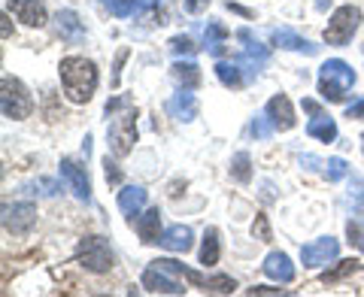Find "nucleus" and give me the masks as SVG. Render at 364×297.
Instances as JSON below:
<instances>
[{
    "mask_svg": "<svg viewBox=\"0 0 364 297\" xmlns=\"http://www.w3.org/2000/svg\"><path fill=\"white\" fill-rule=\"evenodd\" d=\"M61 85H64V94L73 100V104H88L95 97V88H97V67L95 61L88 58H79V55H70V58L61 61Z\"/></svg>",
    "mask_w": 364,
    "mask_h": 297,
    "instance_id": "1",
    "label": "nucleus"
},
{
    "mask_svg": "<svg viewBox=\"0 0 364 297\" xmlns=\"http://www.w3.org/2000/svg\"><path fill=\"white\" fill-rule=\"evenodd\" d=\"M355 85V70L340 61V58H331L318 67V94H322L328 104H343L346 100V91Z\"/></svg>",
    "mask_w": 364,
    "mask_h": 297,
    "instance_id": "2",
    "label": "nucleus"
},
{
    "mask_svg": "<svg viewBox=\"0 0 364 297\" xmlns=\"http://www.w3.org/2000/svg\"><path fill=\"white\" fill-rule=\"evenodd\" d=\"M0 109H4V116L13 119V122L28 119L33 112V97L21 79L4 76V82H0Z\"/></svg>",
    "mask_w": 364,
    "mask_h": 297,
    "instance_id": "3",
    "label": "nucleus"
},
{
    "mask_svg": "<svg viewBox=\"0 0 364 297\" xmlns=\"http://www.w3.org/2000/svg\"><path fill=\"white\" fill-rule=\"evenodd\" d=\"M116 116V112H112ZM107 146H109V152L116 155V158H124V155H131V148L136 143V109L131 107H124L122 116H116L109 122V128H107Z\"/></svg>",
    "mask_w": 364,
    "mask_h": 297,
    "instance_id": "4",
    "label": "nucleus"
},
{
    "mask_svg": "<svg viewBox=\"0 0 364 297\" xmlns=\"http://www.w3.org/2000/svg\"><path fill=\"white\" fill-rule=\"evenodd\" d=\"M358 25H361L358 6H340V9H334V16L328 18V28H325V43L328 45H346L352 37H355Z\"/></svg>",
    "mask_w": 364,
    "mask_h": 297,
    "instance_id": "5",
    "label": "nucleus"
},
{
    "mask_svg": "<svg viewBox=\"0 0 364 297\" xmlns=\"http://www.w3.org/2000/svg\"><path fill=\"white\" fill-rule=\"evenodd\" d=\"M76 258L82 261V267L91 273H107L112 270V249L104 237H82L79 239V249H76Z\"/></svg>",
    "mask_w": 364,
    "mask_h": 297,
    "instance_id": "6",
    "label": "nucleus"
},
{
    "mask_svg": "<svg viewBox=\"0 0 364 297\" xmlns=\"http://www.w3.org/2000/svg\"><path fill=\"white\" fill-rule=\"evenodd\" d=\"M337 252H340V243L334 237H318L313 243L301 246V261H304V267H322L328 261H334Z\"/></svg>",
    "mask_w": 364,
    "mask_h": 297,
    "instance_id": "7",
    "label": "nucleus"
},
{
    "mask_svg": "<svg viewBox=\"0 0 364 297\" xmlns=\"http://www.w3.org/2000/svg\"><path fill=\"white\" fill-rule=\"evenodd\" d=\"M33 225H37V207H33V203L4 207V227L9 234H28Z\"/></svg>",
    "mask_w": 364,
    "mask_h": 297,
    "instance_id": "8",
    "label": "nucleus"
},
{
    "mask_svg": "<svg viewBox=\"0 0 364 297\" xmlns=\"http://www.w3.org/2000/svg\"><path fill=\"white\" fill-rule=\"evenodd\" d=\"M264 112L270 116V122H273V128L277 131H291L294 128V107H291V100L286 97V94H273L270 100H267V107H264Z\"/></svg>",
    "mask_w": 364,
    "mask_h": 297,
    "instance_id": "9",
    "label": "nucleus"
},
{
    "mask_svg": "<svg viewBox=\"0 0 364 297\" xmlns=\"http://www.w3.org/2000/svg\"><path fill=\"white\" fill-rule=\"evenodd\" d=\"M173 276V273H170ZM167 276V270H161L158 264H152V267H146V273H143V288L146 291H155V294H186V288L176 282V279H170Z\"/></svg>",
    "mask_w": 364,
    "mask_h": 297,
    "instance_id": "10",
    "label": "nucleus"
},
{
    "mask_svg": "<svg viewBox=\"0 0 364 297\" xmlns=\"http://www.w3.org/2000/svg\"><path fill=\"white\" fill-rule=\"evenodd\" d=\"M61 176L70 182V188L73 194L82 203H91V182H88V173H85V167H79L73 158H64L61 161Z\"/></svg>",
    "mask_w": 364,
    "mask_h": 297,
    "instance_id": "11",
    "label": "nucleus"
},
{
    "mask_svg": "<svg viewBox=\"0 0 364 297\" xmlns=\"http://www.w3.org/2000/svg\"><path fill=\"white\" fill-rule=\"evenodd\" d=\"M198 97L191 94L188 88H179L173 97L167 100V112H170V119H176V122H195L198 119Z\"/></svg>",
    "mask_w": 364,
    "mask_h": 297,
    "instance_id": "12",
    "label": "nucleus"
},
{
    "mask_svg": "<svg viewBox=\"0 0 364 297\" xmlns=\"http://www.w3.org/2000/svg\"><path fill=\"white\" fill-rule=\"evenodd\" d=\"M6 9H13L18 21H25L31 28L46 25V4L43 0H6Z\"/></svg>",
    "mask_w": 364,
    "mask_h": 297,
    "instance_id": "13",
    "label": "nucleus"
},
{
    "mask_svg": "<svg viewBox=\"0 0 364 297\" xmlns=\"http://www.w3.org/2000/svg\"><path fill=\"white\" fill-rule=\"evenodd\" d=\"M273 45H279V49H289V52H304V55H318V45H313L306 37L301 33H294L291 28H277L270 33Z\"/></svg>",
    "mask_w": 364,
    "mask_h": 297,
    "instance_id": "14",
    "label": "nucleus"
},
{
    "mask_svg": "<svg viewBox=\"0 0 364 297\" xmlns=\"http://www.w3.org/2000/svg\"><path fill=\"white\" fill-rule=\"evenodd\" d=\"M161 246L167 249V252H182L186 255L191 246H195V234H191L188 225H173L167 227V231L161 234Z\"/></svg>",
    "mask_w": 364,
    "mask_h": 297,
    "instance_id": "15",
    "label": "nucleus"
},
{
    "mask_svg": "<svg viewBox=\"0 0 364 297\" xmlns=\"http://www.w3.org/2000/svg\"><path fill=\"white\" fill-rule=\"evenodd\" d=\"M261 270H264V276L277 279V282H291L294 279V264H291V258L286 252H270L264 258V264H261Z\"/></svg>",
    "mask_w": 364,
    "mask_h": 297,
    "instance_id": "16",
    "label": "nucleus"
},
{
    "mask_svg": "<svg viewBox=\"0 0 364 297\" xmlns=\"http://www.w3.org/2000/svg\"><path fill=\"white\" fill-rule=\"evenodd\" d=\"M146 198H149V191H146L143 185H124L119 191V210L134 222V215L146 207Z\"/></svg>",
    "mask_w": 364,
    "mask_h": 297,
    "instance_id": "17",
    "label": "nucleus"
},
{
    "mask_svg": "<svg viewBox=\"0 0 364 297\" xmlns=\"http://www.w3.org/2000/svg\"><path fill=\"white\" fill-rule=\"evenodd\" d=\"M158 231H161V210H146L140 219H136V234H140V239L146 246L149 243H161V237H158Z\"/></svg>",
    "mask_w": 364,
    "mask_h": 297,
    "instance_id": "18",
    "label": "nucleus"
},
{
    "mask_svg": "<svg viewBox=\"0 0 364 297\" xmlns=\"http://www.w3.org/2000/svg\"><path fill=\"white\" fill-rule=\"evenodd\" d=\"M306 134L316 136V140H322V143H334L337 140V124H334L331 116H325V112L318 109V112H313L310 124H306Z\"/></svg>",
    "mask_w": 364,
    "mask_h": 297,
    "instance_id": "19",
    "label": "nucleus"
},
{
    "mask_svg": "<svg viewBox=\"0 0 364 297\" xmlns=\"http://www.w3.org/2000/svg\"><path fill=\"white\" fill-rule=\"evenodd\" d=\"M55 21H58V31H61L64 40L79 43L85 37V28H82V21H79V16L73 13V9H61V13L55 16Z\"/></svg>",
    "mask_w": 364,
    "mask_h": 297,
    "instance_id": "20",
    "label": "nucleus"
},
{
    "mask_svg": "<svg viewBox=\"0 0 364 297\" xmlns=\"http://www.w3.org/2000/svg\"><path fill=\"white\" fill-rule=\"evenodd\" d=\"M215 76H219V82L225 88H243L246 85V73L237 61H219L215 64Z\"/></svg>",
    "mask_w": 364,
    "mask_h": 297,
    "instance_id": "21",
    "label": "nucleus"
},
{
    "mask_svg": "<svg viewBox=\"0 0 364 297\" xmlns=\"http://www.w3.org/2000/svg\"><path fill=\"white\" fill-rule=\"evenodd\" d=\"M222 258V246H219V231L215 227H207L203 234V243H200V264L203 267H215Z\"/></svg>",
    "mask_w": 364,
    "mask_h": 297,
    "instance_id": "22",
    "label": "nucleus"
},
{
    "mask_svg": "<svg viewBox=\"0 0 364 297\" xmlns=\"http://www.w3.org/2000/svg\"><path fill=\"white\" fill-rule=\"evenodd\" d=\"M170 76H173L182 88H195V85H200V67H198V64H191V61H176L173 67H170Z\"/></svg>",
    "mask_w": 364,
    "mask_h": 297,
    "instance_id": "23",
    "label": "nucleus"
},
{
    "mask_svg": "<svg viewBox=\"0 0 364 297\" xmlns=\"http://www.w3.org/2000/svg\"><path fill=\"white\" fill-rule=\"evenodd\" d=\"M225 40H228V28L219 25V21H210L207 31H203V45L210 49V55H215V58H222L225 52Z\"/></svg>",
    "mask_w": 364,
    "mask_h": 297,
    "instance_id": "24",
    "label": "nucleus"
},
{
    "mask_svg": "<svg viewBox=\"0 0 364 297\" xmlns=\"http://www.w3.org/2000/svg\"><path fill=\"white\" fill-rule=\"evenodd\" d=\"M112 16H119V18H128V16H134L136 9L143 6V0H100Z\"/></svg>",
    "mask_w": 364,
    "mask_h": 297,
    "instance_id": "25",
    "label": "nucleus"
},
{
    "mask_svg": "<svg viewBox=\"0 0 364 297\" xmlns=\"http://www.w3.org/2000/svg\"><path fill=\"white\" fill-rule=\"evenodd\" d=\"M358 267H361V264H358L355 258L340 261V267H334V270H325V273H322V282H325V285H334V282H340L343 276H349V273H355Z\"/></svg>",
    "mask_w": 364,
    "mask_h": 297,
    "instance_id": "26",
    "label": "nucleus"
},
{
    "mask_svg": "<svg viewBox=\"0 0 364 297\" xmlns=\"http://www.w3.org/2000/svg\"><path fill=\"white\" fill-rule=\"evenodd\" d=\"M273 131H277V128H273V122H270L267 112H264V116H255L252 124H249V134H252L255 140H270Z\"/></svg>",
    "mask_w": 364,
    "mask_h": 297,
    "instance_id": "27",
    "label": "nucleus"
},
{
    "mask_svg": "<svg viewBox=\"0 0 364 297\" xmlns=\"http://www.w3.org/2000/svg\"><path fill=\"white\" fill-rule=\"evenodd\" d=\"M249 164H252V161H249V155L246 152H237L234 161H231V176L237 182H249V179H252V170H249Z\"/></svg>",
    "mask_w": 364,
    "mask_h": 297,
    "instance_id": "28",
    "label": "nucleus"
},
{
    "mask_svg": "<svg viewBox=\"0 0 364 297\" xmlns=\"http://www.w3.org/2000/svg\"><path fill=\"white\" fill-rule=\"evenodd\" d=\"M322 173H325V179H328V182H340V179H346V173H349V164L343 161V158H328Z\"/></svg>",
    "mask_w": 364,
    "mask_h": 297,
    "instance_id": "29",
    "label": "nucleus"
},
{
    "mask_svg": "<svg viewBox=\"0 0 364 297\" xmlns=\"http://www.w3.org/2000/svg\"><path fill=\"white\" fill-rule=\"evenodd\" d=\"M234 288H237V282L231 276H213L203 285V291H213V294H231Z\"/></svg>",
    "mask_w": 364,
    "mask_h": 297,
    "instance_id": "30",
    "label": "nucleus"
},
{
    "mask_svg": "<svg viewBox=\"0 0 364 297\" xmlns=\"http://www.w3.org/2000/svg\"><path fill=\"white\" fill-rule=\"evenodd\" d=\"M170 52H173V55H195L198 45H195V40H191V37H173V40H170Z\"/></svg>",
    "mask_w": 364,
    "mask_h": 297,
    "instance_id": "31",
    "label": "nucleus"
},
{
    "mask_svg": "<svg viewBox=\"0 0 364 297\" xmlns=\"http://www.w3.org/2000/svg\"><path fill=\"white\" fill-rule=\"evenodd\" d=\"M346 237H349V243H355L361 252H364V234H361V222H349L346 225Z\"/></svg>",
    "mask_w": 364,
    "mask_h": 297,
    "instance_id": "32",
    "label": "nucleus"
},
{
    "mask_svg": "<svg viewBox=\"0 0 364 297\" xmlns=\"http://www.w3.org/2000/svg\"><path fill=\"white\" fill-rule=\"evenodd\" d=\"M104 173H107L109 185H119V182H122V170H119L116 161H109V155H107V161H104Z\"/></svg>",
    "mask_w": 364,
    "mask_h": 297,
    "instance_id": "33",
    "label": "nucleus"
},
{
    "mask_svg": "<svg viewBox=\"0 0 364 297\" xmlns=\"http://www.w3.org/2000/svg\"><path fill=\"white\" fill-rule=\"evenodd\" d=\"M252 234H258L261 239H270V225H267V215H258L255 225H252Z\"/></svg>",
    "mask_w": 364,
    "mask_h": 297,
    "instance_id": "34",
    "label": "nucleus"
},
{
    "mask_svg": "<svg viewBox=\"0 0 364 297\" xmlns=\"http://www.w3.org/2000/svg\"><path fill=\"white\" fill-rule=\"evenodd\" d=\"M346 116L355 119V122H364V100H355V104L346 107Z\"/></svg>",
    "mask_w": 364,
    "mask_h": 297,
    "instance_id": "35",
    "label": "nucleus"
},
{
    "mask_svg": "<svg viewBox=\"0 0 364 297\" xmlns=\"http://www.w3.org/2000/svg\"><path fill=\"white\" fill-rule=\"evenodd\" d=\"M207 6H210V0H186V13H191V16L203 13Z\"/></svg>",
    "mask_w": 364,
    "mask_h": 297,
    "instance_id": "36",
    "label": "nucleus"
},
{
    "mask_svg": "<svg viewBox=\"0 0 364 297\" xmlns=\"http://www.w3.org/2000/svg\"><path fill=\"white\" fill-rule=\"evenodd\" d=\"M298 164H301V167H306V170H318V167H325V161H318L316 155H301V158H298Z\"/></svg>",
    "mask_w": 364,
    "mask_h": 297,
    "instance_id": "37",
    "label": "nucleus"
},
{
    "mask_svg": "<svg viewBox=\"0 0 364 297\" xmlns=\"http://www.w3.org/2000/svg\"><path fill=\"white\" fill-rule=\"evenodd\" d=\"M249 294H286L282 288H270V285H255V288H249Z\"/></svg>",
    "mask_w": 364,
    "mask_h": 297,
    "instance_id": "38",
    "label": "nucleus"
},
{
    "mask_svg": "<svg viewBox=\"0 0 364 297\" xmlns=\"http://www.w3.org/2000/svg\"><path fill=\"white\" fill-rule=\"evenodd\" d=\"M124 58H128V49H122V52H119V61H116V73H112V85H119V70H122Z\"/></svg>",
    "mask_w": 364,
    "mask_h": 297,
    "instance_id": "39",
    "label": "nucleus"
},
{
    "mask_svg": "<svg viewBox=\"0 0 364 297\" xmlns=\"http://www.w3.org/2000/svg\"><path fill=\"white\" fill-rule=\"evenodd\" d=\"M355 215H358V222L364 225V198L358 200V207H355Z\"/></svg>",
    "mask_w": 364,
    "mask_h": 297,
    "instance_id": "40",
    "label": "nucleus"
},
{
    "mask_svg": "<svg viewBox=\"0 0 364 297\" xmlns=\"http://www.w3.org/2000/svg\"><path fill=\"white\" fill-rule=\"evenodd\" d=\"M158 4V0H143V6H155Z\"/></svg>",
    "mask_w": 364,
    "mask_h": 297,
    "instance_id": "41",
    "label": "nucleus"
},
{
    "mask_svg": "<svg viewBox=\"0 0 364 297\" xmlns=\"http://www.w3.org/2000/svg\"><path fill=\"white\" fill-rule=\"evenodd\" d=\"M361 148H364V134H361Z\"/></svg>",
    "mask_w": 364,
    "mask_h": 297,
    "instance_id": "42",
    "label": "nucleus"
}]
</instances>
